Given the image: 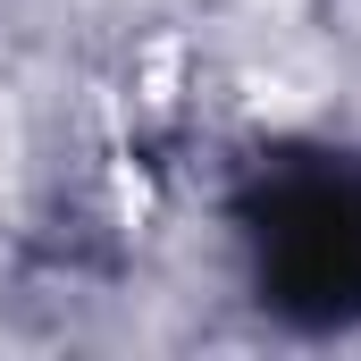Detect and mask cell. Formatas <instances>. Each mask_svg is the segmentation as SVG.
I'll list each match as a JSON object with an SVG mask.
<instances>
[{
	"mask_svg": "<svg viewBox=\"0 0 361 361\" xmlns=\"http://www.w3.org/2000/svg\"><path fill=\"white\" fill-rule=\"evenodd\" d=\"M261 311L336 336L361 328V160L345 152H261L235 193Z\"/></svg>",
	"mask_w": 361,
	"mask_h": 361,
	"instance_id": "1",
	"label": "cell"
}]
</instances>
